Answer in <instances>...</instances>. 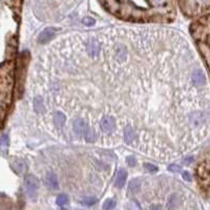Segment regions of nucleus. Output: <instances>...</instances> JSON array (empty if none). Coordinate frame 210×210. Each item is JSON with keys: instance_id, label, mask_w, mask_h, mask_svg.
I'll list each match as a JSON object with an SVG mask.
<instances>
[{"instance_id": "nucleus-1", "label": "nucleus", "mask_w": 210, "mask_h": 210, "mask_svg": "<svg viewBox=\"0 0 210 210\" xmlns=\"http://www.w3.org/2000/svg\"><path fill=\"white\" fill-rule=\"evenodd\" d=\"M100 130L105 136H112L117 131V120L112 115H105L99 122Z\"/></svg>"}, {"instance_id": "nucleus-2", "label": "nucleus", "mask_w": 210, "mask_h": 210, "mask_svg": "<svg viewBox=\"0 0 210 210\" xmlns=\"http://www.w3.org/2000/svg\"><path fill=\"white\" fill-rule=\"evenodd\" d=\"M24 187L25 191L31 199H36L38 194V189H39V182L36 176H27L24 179Z\"/></svg>"}, {"instance_id": "nucleus-3", "label": "nucleus", "mask_w": 210, "mask_h": 210, "mask_svg": "<svg viewBox=\"0 0 210 210\" xmlns=\"http://www.w3.org/2000/svg\"><path fill=\"white\" fill-rule=\"evenodd\" d=\"M191 83H192L193 86H195V87L203 86V85L206 83L205 74L203 73V71H202L201 68H195V70L192 71Z\"/></svg>"}, {"instance_id": "nucleus-4", "label": "nucleus", "mask_w": 210, "mask_h": 210, "mask_svg": "<svg viewBox=\"0 0 210 210\" xmlns=\"http://www.w3.org/2000/svg\"><path fill=\"white\" fill-rule=\"evenodd\" d=\"M86 126H87V122L85 121V119H83V118H76V119H75V121L73 122L74 132L77 135V136H79V137L84 136Z\"/></svg>"}, {"instance_id": "nucleus-5", "label": "nucleus", "mask_w": 210, "mask_h": 210, "mask_svg": "<svg viewBox=\"0 0 210 210\" xmlns=\"http://www.w3.org/2000/svg\"><path fill=\"white\" fill-rule=\"evenodd\" d=\"M66 122V115L64 112H62L61 110H56L52 114V123L54 126L57 129H61L62 127H64Z\"/></svg>"}, {"instance_id": "nucleus-6", "label": "nucleus", "mask_w": 210, "mask_h": 210, "mask_svg": "<svg viewBox=\"0 0 210 210\" xmlns=\"http://www.w3.org/2000/svg\"><path fill=\"white\" fill-rule=\"evenodd\" d=\"M33 105H34V110L37 114H44L46 110V105L43 98L41 96H35L33 100Z\"/></svg>"}, {"instance_id": "nucleus-7", "label": "nucleus", "mask_w": 210, "mask_h": 210, "mask_svg": "<svg viewBox=\"0 0 210 210\" xmlns=\"http://www.w3.org/2000/svg\"><path fill=\"white\" fill-rule=\"evenodd\" d=\"M54 36H55V30L52 29V27H48V29L43 30V31L40 33L39 37H38V41H39L40 43H48L52 39Z\"/></svg>"}, {"instance_id": "nucleus-8", "label": "nucleus", "mask_w": 210, "mask_h": 210, "mask_svg": "<svg viewBox=\"0 0 210 210\" xmlns=\"http://www.w3.org/2000/svg\"><path fill=\"white\" fill-rule=\"evenodd\" d=\"M126 178H127V171L125 169H122V168L119 169L117 173V179H116V186H117L118 188H122L124 184H125Z\"/></svg>"}, {"instance_id": "nucleus-9", "label": "nucleus", "mask_w": 210, "mask_h": 210, "mask_svg": "<svg viewBox=\"0 0 210 210\" xmlns=\"http://www.w3.org/2000/svg\"><path fill=\"white\" fill-rule=\"evenodd\" d=\"M96 137H97V134H96V128L90 125L86 126V129H85V134H84V138H85V141L88 143H92V142H95L96 140Z\"/></svg>"}, {"instance_id": "nucleus-10", "label": "nucleus", "mask_w": 210, "mask_h": 210, "mask_svg": "<svg viewBox=\"0 0 210 210\" xmlns=\"http://www.w3.org/2000/svg\"><path fill=\"white\" fill-rule=\"evenodd\" d=\"M46 185L52 189H57L58 188V180H57V176L55 175L52 171L48 173L46 176Z\"/></svg>"}, {"instance_id": "nucleus-11", "label": "nucleus", "mask_w": 210, "mask_h": 210, "mask_svg": "<svg viewBox=\"0 0 210 210\" xmlns=\"http://www.w3.org/2000/svg\"><path fill=\"white\" fill-rule=\"evenodd\" d=\"M140 186H141V180L140 179H135L130 181V183H129V186H128V193L129 194H136V193L139 191L140 189Z\"/></svg>"}, {"instance_id": "nucleus-12", "label": "nucleus", "mask_w": 210, "mask_h": 210, "mask_svg": "<svg viewBox=\"0 0 210 210\" xmlns=\"http://www.w3.org/2000/svg\"><path fill=\"white\" fill-rule=\"evenodd\" d=\"M68 202V198H67V195H65V194H60V195H58V198H57V204L59 206H63V205H65L66 203Z\"/></svg>"}, {"instance_id": "nucleus-13", "label": "nucleus", "mask_w": 210, "mask_h": 210, "mask_svg": "<svg viewBox=\"0 0 210 210\" xmlns=\"http://www.w3.org/2000/svg\"><path fill=\"white\" fill-rule=\"evenodd\" d=\"M96 203H97V199L94 198V197L84 198L83 200H82V204H84V205H87V206L94 205V204H96Z\"/></svg>"}, {"instance_id": "nucleus-14", "label": "nucleus", "mask_w": 210, "mask_h": 210, "mask_svg": "<svg viewBox=\"0 0 210 210\" xmlns=\"http://www.w3.org/2000/svg\"><path fill=\"white\" fill-rule=\"evenodd\" d=\"M116 206V202L112 199H108V200L105 201L104 205H103V209H112Z\"/></svg>"}, {"instance_id": "nucleus-15", "label": "nucleus", "mask_w": 210, "mask_h": 210, "mask_svg": "<svg viewBox=\"0 0 210 210\" xmlns=\"http://www.w3.org/2000/svg\"><path fill=\"white\" fill-rule=\"evenodd\" d=\"M12 167L14 168V170L17 171V172H21V171L23 170V168H24V164H23V162H22V161H16L15 166L12 165Z\"/></svg>"}, {"instance_id": "nucleus-16", "label": "nucleus", "mask_w": 210, "mask_h": 210, "mask_svg": "<svg viewBox=\"0 0 210 210\" xmlns=\"http://www.w3.org/2000/svg\"><path fill=\"white\" fill-rule=\"evenodd\" d=\"M144 167H145V169L147 170V171H149V172H157L158 171V168L156 165H153V164H149V163H145L144 164Z\"/></svg>"}, {"instance_id": "nucleus-17", "label": "nucleus", "mask_w": 210, "mask_h": 210, "mask_svg": "<svg viewBox=\"0 0 210 210\" xmlns=\"http://www.w3.org/2000/svg\"><path fill=\"white\" fill-rule=\"evenodd\" d=\"M83 24L85 26H92L95 24V19H93L90 17H85L83 19Z\"/></svg>"}, {"instance_id": "nucleus-18", "label": "nucleus", "mask_w": 210, "mask_h": 210, "mask_svg": "<svg viewBox=\"0 0 210 210\" xmlns=\"http://www.w3.org/2000/svg\"><path fill=\"white\" fill-rule=\"evenodd\" d=\"M127 164L129 165V166H131V167H134V166H136V164H137V160H136V158H134V157H127Z\"/></svg>"}, {"instance_id": "nucleus-19", "label": "nucleus", "mask_w": 210, "mask_h": 210, "mask_svg": "<svg viewBox=\"0 0 210 210\" xmlns=\"http://www.w3.org/2000/svg\"><path fill=\"white\" fill-rule=\"evenodd\" d=\"M7 143H9V137H7V135H3V136L1 137V144L7 145Z\"/></svg>"}, {"instance_id": "nucleus-20", "label": "nucleus", "mask_w": 210, "mask_h": 210, "mask_svg": "<svg viewBox=\"0 0 210 210\" xmlns=\"http://www.w3.org/2000/svg\"><path fill=\"white\" fill-rule=\"evenodd\" d=\"M168 169H169L170 171H179L180 170V166L179 165H169V167H168Z\"/></svg>"}, {"instance_id": "nucleus-21", "label": "nucleus", "mask_w": 210, "mask_h": 210, "mask_svg": "<svg viewBox=\"0 0 210 210\" xmlns=\"http://www.w3.org/2000/svg\"><path fill=\"white\" fill-rule=\"evenodd\" d=\"M183 176L185 178V180H187V181H190V176H189V175H188V172H187V171H184Z\"/></svg>"}]
</instances>
